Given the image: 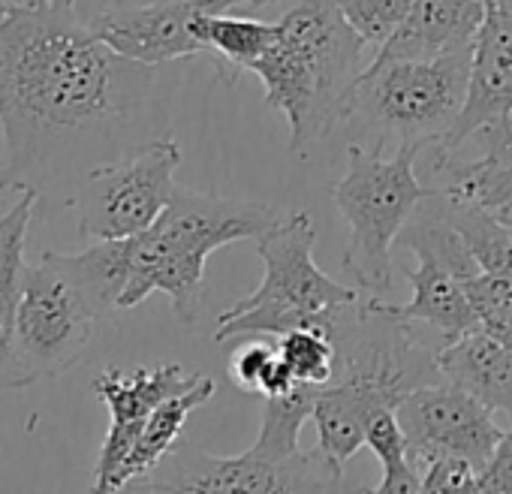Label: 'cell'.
Wrapping results in <instances>:
<instances>
[{"label": "cell", "instance_id": "6da1fadb", "mask_svg": "<svg viewBox=\"0 0 512 494\" xmlns=\"http://www.w3.org/2000/svg\"><path fill=\"white\" fill-rule=\"evenodd\" d=\"M151 67L115 55L76 0L19 4L0 25V190H52L85 142L139 109Z\"/></svg>", "mask_w": 512, "mask_h": 494}, {"label": "cell", "instance_id": "7a4b0ae2", "mask_svg": "<svg viewBox=\"0 0 512 494\" xmlns=\"http://www.w3.org/2000/svg\"><path fill=\"white\" fill-rule=\"evenodd\" d=\"M326 326L338 365L335 377L320 389L314 422L320 449L347 464L365 443L368 422L377 413L398 410L416 389L443 380L437 365L443 344L425 338L419 323L398 317L383 296L365 293L338 308Z\"/></svg>", "mask_w": 512, "mask_h": 494}, {"label": "cell", "instance_id": "3957f363", "mask_svg": "<svg viewBox=\"0 0 512 494\" xmlns=\"http://www.w3.org/2000/svg\"><path fill=\"white\" fill-rule=\"evenodd\" d=\"M371 58L335 0H296L278 19L275 46L247 73L263 82L266 103L287 115L290 151L308 157L347 121Z\"/></svg>", "mask_w": 512, "mask_h": 494}, {"label": "cell", "instance_id": "277c9868", "mask_svg": "<svg viewBox=\"0 0 512 494\" xmlns=\"http://www.w3.org/2000/svg\"><path fill=\"white\" fill-rule=\"evenodd\" d=\"M275 220L278 214L266 202L175 190L166 211L130 238V278L118 308H136L163 293L175 317L193 323L208 257L226 244L263 235Z\"/></svg>", "mask_w": 512, "mask_h": 494}, {"label": "cell", "instance_id": "5b68a950", "mask_svg": "<svg viewBox=\"0 0 512 494\" xmlns=\"http://www.w3.org/2000/svg\"><path fill=\"white\" fill-rule=\"evenodd\" d=\"M470 49L437 58L371 61L350 115V142L374 148H443L461 118L470 85Z\"/></svg>", "mask_w": 512, "mask_h": 494}, {"label": "cell", "instance_id": "8992f818", "mask_svg": "<svg viewBox=\"0 0 512 494\" xmlns=\"http://www.w3.org/2000/svg\"><path fill=\"white\" fill-rule=\"evenodd\" d=\"M253 241L266 266L263 284L220 314L214 341L281 338L302 326H326L338 308L362 296V290L332 281L317 266V226L308 211L278 217Z\"/></svg>", "mask_w": 512, "mask_h": 494}, {"label": "cell", "instance_id": "52a82bcc", "mask_svg": "<svg viewBox=\"0 0 512 494\" xmlns=\"http://www.w3.org/2000/svg\"><path fill=\"white\" fill-rule=\"evenodd\" d=\"M416 154L419 148L413 145L398 148L392 157L356 142L347 145V172L332 187V199L350 223L341 266L365 296L389 293L395 269L392 244L431 193L416 178Z\"/></svg>", "mask_w": 512, "mask_h": 494}, {"label": "cell", "instance_id": "ba28073f", "mask_svg": "<svg viewBox=\"0 0 512 494\" xmlns=\"http://www.w3.org/2000/svg\"><path fill=\"white\" fill-rule=\"evenodd\" d=\"M103 314L106 308L82 281L73 254L49 251L25 266L16 311L19 389L73 368L91 347Z\"/></svg>", "mask_w": 512, "mask_h": 494}, {"label": "cell", "instance_id": "9c48e42d", "mask_svg": "<svg viewBox=\"0 0 512 494\" xmlns=\"http://www.w3.org/2000/svg\"><path fill=\"white\" fill-rule=\"evenodd\" d=\"M121 494H356V488H347L344 467L320 446L290 458H266L253 449L223 458L175 446Z\"/></svg>", "mask_w": 512, "mask_h": 494}, {"label": "cell", "instance_id": "30bf717a", "mask_svg": "<svg viewBox=\"0 0 512 494\" xmlns=\"http://www.w3.org/2000/svg\"><path fill=\"white\" fill-rule=\"evenodd\" d=\"M404 244L419 260L416 269H407L413 299L407 305H392V311L425 326L443 344L476 329L479 317L470 302L467 281H473L482 269L452 223L446 199L434 187L407 220Z\"/></svg>", "mask_w": 512, "mask_h": 494}, {"label": "cell", "instance_id": "8fae6325", "mask_svg": "<svg viewBox=\"0 0 512 494\" xmlns=\"http://www.w3.org/2000/svg\"><path fill=\"white\" fill-rule=\"evenodd\" d=\"M181 148L175 139L133 145L121 160L97 163L67 196L88 241H127L142 235L172 202Z\"/></svg>", "mask_w": 512, "mask_h": 494}, {"label": "cell", "instance_id": "7c38bea8", "mask_svg": "<svg viewBox=\"0 0 512 494\" xmlns=\"http://www.w3.org/2000/svg\"><path fill=\"white\" fill-rule=\"evenodd\" d=\"M202 13H235V0H148V4H115L97 13L88 28L115 55L160 67L181 58H205L208 49L196 31Z\"/></svg>", "mask_w": 512, "mask_h": 494}, {"label": "cell", "instance_id": "4fadbf2b", "mask_svg": "<svg viewBox=\"0 0 512 494\" xmlns=\"http://www.w3.org/2000/svg\"><path fill=\"white\" fill-rule=\"evenodd\" d=\"M398 419L419 467L434 458H464L482 473L503 437L491 410L446 380L416 389L398 407Z\"/></svg>", "mask_w": 512, "mask_h": 494}, {"label": "cell", "instance_id": "5bb4252c", "mask_svg": "<svg viewBox=\"0 0 512 494\" xmlns=\"http://www.w3.org/2000/svg\"><path fill=\"white\" fill-rule=\"evenodd\" d=\"M205 374H187L178 362H163L154 368H106L94 380V395L109 410V431L100 446L91 494H112V479L124 458L136 446L148 416L169 398L193 389Z\"/></svg>", "mask_w": 512, "mask_h": 494}, {"label": "cell", "instance_id": "9a60e30c", "mask_svg": "<svg viewBox=\"0 0 512 494\" xmlns=\"http://www.w3.org/2000/svg\"><path fill=\"white\" fill-rule=\"evenodd\" d=\"M512 118V0H485V13L470 49V85L449 142L458 151L476 130Z\"/></svg>", "mask_w": 512, "mask_h": 494}, {"label": "cell", "instance_id": "2e32d148", "mask_svg": "<svg viewBox=\"0 0 512 494\" xmlns=\"http://www.w3.org/2000/svg\"><path fill=\"white\" fill-rule=\"evenodd\" d=\"M485 0H413L404 25L374 52L371 61L437 58L473 46Z\"/></svg>", "mask_w": 512, "mask_h": 494}, {"label": "cell", "instance_id": "e0dca14e", "mask_svg": "<svg viewBox=\"0 0 512 494\" xmlns=\"http://www.w3.org/2000/svg\"><path fill=\"white\" fill-rule=\"evenodd\" d=\"M437 365L446 383L464 389L491 413L512 416V353L488 329L476 326L443 344Z\"/></svg>", "mask_w": 512, "mask_h": 494}, {"label": "cell", "instance_id": "ac0fdd59", "mask_svg": "<svg viewBox=\"0 0 512 494\" xmlns=\"http://www.w3.org/2000/svg\"><path fill=\"white\" fill-rule=\"evenodd\" d=\"M40 190H22L19 202L0 217V386L19 389L16 377V311L25 278V241Z\"/></svg>", "mask_w": 512, "mask_h": 494}, {"label": "cell", "instance_id": "d6986e66", "mask_svg": "<svg viewBox=\"0 0 512 494\" xmlns=\"http://www.w3.org/2000/svg\"><path fill=\"white\" fill-rule=\"evenodd\" d=\"M214 392H217V383H214L211 377H202L193 389H187V392H181V395L163 401V404L148 416V422H145V428H142L136 446L130 449V455L124 458L121 470L115 473V479H112V494H121L130 482L148 476V473L175 449V443H178V437H181V431H184L190 413H193L196 407H202Z\"/></svg>", "mask_w": 512, "mask_h": 494}, {"label": "cell", "instance_id": "ffe728a7", "mask_svg": "<svg viewBox=\"0 0 512 494\" xmlns=\"http://www.w3.org/2000/svg\"><path fill=\"white\" fill-rule=\"evenodd\" d=\"M196 31L208 49V64L223 82H235L278 40V25L247 19L241 13H202Z\"/></svg>", "mask_w": 512, "mask_h": 494}, {"label": "cell", "instance_id": "44dd1931", "mask_svg": "<svg viewBox=\"0 0 512 494\" xmlns=\"http://www.w3.org/2000/svg\"><path fill=\"white\" fill-rule=\"evenodd\" d=\"M320 389L323 386L296 383L290 392L266 398L263 425H260V434H256L250 449L256 455H266V458H290V455L302 452L299 434H302V425L308 419H314Z\"/></svg>", "mask_w": 512, "mask_h": 494}, {"label": "cell", "instance_id": "7402d4cb", "mask_svg": "<svg viewBox=\"0 0 512 494\" xmlns=\"http://www.w3.org/2000/svg\"><path fill=\"white\" fill-rule=\"evenodd\" d=\"M229 377L238 389L250 392V395H263V398H275L284 395L296 386L281 350H278V338L272 341H244L232 359H229Z\"/></svg>", "mask_w": 512, "mask_h": 494}, {"label": "cell", "instance_id": "603a6c76", "mask_svg": "<svg viewBox=\"0 0 512 494\" xmlns=\"http://www.w3.org/2000/svg\"><path fill=\"white\" fill-rule=\"evenodd\" d=\"M278 350L296 383L326 386L335 377L338 353L329 326H302L278 338Z\"/></svg>", "mask_w": 512, "mask_h": 494}, {"label": "cell", "instance_id": "cb8c5ba5", "mask_svg": "<svg viewBox=\"0 0 512 494\" xmlns=\"http://www.w3.org/2000/svg\"><path fill=\"white\" fill-rule=\"evenodd\" d=\"M467 293L476 308L479 326L500 338L512 353V275L479 272L473 281H467Z\"/></svg>", "mask_w": 512, "mask_h": 494}, {"label": "cell", "instance_id": "d4e9b609", "mask_svg": "<svg viewBox=\"0 0 512 494\" xmlns=\"http://www.w3.org/2000/svg\"><path fill=\"white\" fill-rule=\"evenodd\" d=\"M350 28L377 52L407 19L413 0H335Z\"/></svg>", "mask_w": 512, "mask_h": 494}, {"label": "cell", "instance_id": "484cf974", "mask_svg": "<svg viewBox=\"0 0 512 494\" xmlns=\"http://www.w3.org/2000/svg\"><path fill=\"white\" fill-rule=\"evenodd\" d=\"M479 470L464 458H434L422 467L419 494H479Z\"/></svg>", "mask_w": 512, "mask_h": 494}, {"label": "cell", "instance_id": "4316f807", "mask_svg": "<svg viewBox=\"0 0 512 494\" xmlns=\"http://www.w3.org/2000/svg\"><path fill=\"white\" fill-rule=\"evenodd\" d=\"M365 446L377 455V461L383 467L410 458V443H407V431L398 419V410H383L368 422Z\"/></svg>", "mask_w": 512, "mask_h": 494}, {"label": "cell", "instance_id": "83f0119b", "mask_svg": "<svg viewBox=\"0 0 512 494\" xmlns=\"http://www.w3.org/2000/svg\"><path fill=\"white\" fill-rule=\"evenodd\" d=\"M479 488L485 494H512V431H503L491 461L479 473Z\"/></svg>", "mask_w": 512, "mask_h": 494}, {"label": "cell", "instance_id": "f1b7e54d", "mask_svg": "<svg viewBox=\"0 0 512 494\" xmlns=\"http://www.w3.org/2000/svg\"><path fill=\"white\" fill-rule=\"evenodd\" d=\"M419 488H422V467L413 458H407L383 467V479L377 488H356V494H419Z\"/></svg>", "mask_w": 512, "mask_h": 494}, {"label": "cell", "instance_id": "f546056e", "mask_svg": "<svg viewBox=\"0 0 512 494\" xmlns=\"http://www.w3.org/2000/svg\"><path fill=\"white\" fill-rule=\"evenodd\" d=\"M269 4H281V0H235V13L260 10V7H269ZM290 4H296V0H290Z\"/></svg>", "mask_w": 512, "mask_h": 494}, {"label": "cell", "instance_id": "4dcf8cb0", "mask_svg": "<svg viewBox=\"0 0 512 494\" xmlns=\"http://www.w3.org/2000/svg\"><path fill=\"white\" fill-rule=\"evenodd\" d=\"M19 4H16V0H0V25H4L10 16H13V10H16Z\"/></svg>", "mask_w": 512, "mask_h": 494}, {"label": "cell", "instance_id": "1f68e13d", "mask_svg": "<svg viewBox=\"0 0 512 494\" xmlns=\"http://www.w3.org/2000/svg\"><path fill=\"white\" fill-rule=\"evenodd\" d=\"M28 4H52V0H28Z\"/></svg>", "mask_w": 512, "mask_h": 494}, {"label": "cell", "instance_id": "d6a6232c", "mask_svg": "<svg viewBox=\"0 0 512 494\" xmlns=\"http://www.w3.org/2000/svg\"><path fill=\"white\" fill-rule=\"evenodd\" d=\"M479 494H485V491H479Z\"/></svg>", "mask_w": 512, "mask_h": 494}]
</instances>
